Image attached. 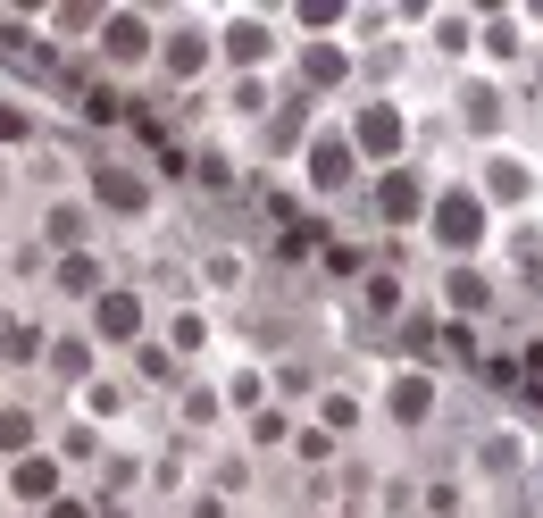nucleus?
I'll use <instances>...</instances> for the list:
<instances>
[{"instance_id": "nucleus-2", "label": "nucleus", "mask_w": 543, "mask_h": 518, "mask_svg": "<svg viewBox=\"0 0 543 518\" xmlns=\"http://www.w3.org/2000/svg\"><path fill=\"white\" fill-rule=\"evenodd\" d=\"M17 134H26V126H17V109H0V143H17Z\"/></svg>"}, {"instance_id": "nucleus-1", "label": "nucleus", "mask_w": 543, "mask_h": 518, "mask_svg": "<svg viewBox=\"0 0 543 518\" xmlns=\"http://www.w3.org/2000/svg\"><path fill=\"white\" fill-rule=\"evenodd\" d=\"M101 201H109V209H134V201H143V184H134V176H117V168H109V176H101Z\"/></svg>"}]
</instances>
